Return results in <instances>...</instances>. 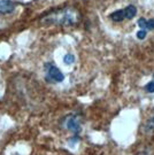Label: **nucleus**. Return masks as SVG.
Returning a JSON list of instances; mask_svg holds the SVG:
<instances>
[{"label": "nucleus", "instance_id": "f257e3e1", "mask_svg": "<svg viewBox=\"0 0 154 155\" xmlns=\"http://www.w3.org/2000/svg\"><path fill=\"white\" fill-rule=\"evenodd\" d=\"M81 18L79 13L75 8H62L59 11H54L50 13L47 16L43 18V22L47 24H55V25H62V27H72L78 23Z\"/></svg>", "mask_w": 154, "mask_h": 155}, {"label": "nucleus", "instance_id": "f03ea898", "mask_svg": "<svg viewBox=\"0 0 154 155\" xmlns=\"http://www.w3.org/2000/svg\"><path fill=\"white\" fill-rule=\"evenodd\" d=\"M45 70V79L50 83H61L65 81V75L62 74L60 69L53 63H46L44 66Z\"/></svg>", "mask_w": 154, "mask_h": 155}, {"label": "nucleus", "instance_id": "7ed1b4c3", "mask_svg": "<svg viewBox=\"0 0 154 155\" xmlns=\"http://www.w3.org/2000/svg\"><path fill=\"white\" fill-rule=\"evenodd\" d=\"M63 125H65L67 130H69L72 133H75V136H77L78 133L81 132V120L75 114L68 115L63 120Z\"/></svg>", "mask_w": 154, "mask_h": 155}, {"label": "nucleus", "instance_id": "20e7f679", "mask_svg": "<svg viewBox=\"0 0 154 155\" xmlns=\"http://www.w3.org/2000/svg\"><path fill=\"white\" fill-rule=\"evenodd\" d=\"M16 4L13 0H0V15H7L14 12Z\"/></svg>", "mask_w": 154, "mask_h": 155}, {"label": "nucleus", "instance_id": "39448f33", "mask_svg": "<svg viewBox=\"0 0 154 155\" xmlns=\"http://www.w3.org/2000/svg\"><path fill=\"white\" fill-rule=\"evenodd\" d=\"M109 18L114 22H121L126 18V14H124V8L123 9H119V11L113 12L109 15Z\"/></svg>", "mask_w": 154, "mask_h": 155}, {"label": "nucleus", "instance_id": "423d86ee", "mask_svg": "<svg viewBox=\"0 0 154 155\" xmlns=\"http://www.w3.org/2000/svg\"><path fill=\"white\" fill-rule=\"evenodd\" d=\"M124 14H126V18H127V20L133 18V17L136 16V14H137V8H136V6H133V5L127 6V7L124 8Z\"/></svg>", "mask_w": 154, "mask_h": 155}, {"label": "nucleus", "instance_id": "0eeeda50", "mask_svg": "<svg viewBox=\"0 0 154 155\" xmlns=\"http://www.w3.org/2000/svg\"><path fill=\"white\" fill-rule=\"evenodd\" d=\"M152 130H154V115L149 118L147 123H146V125H145V131L149 132V131H152Z\"/></svg>", "mask_w": 154, "mask_h": 155}, {"label": "nucleus", "instance_id": "6e6552de", "mask_svg": "<svg viewBox=\"0 0 154 155\" xmlns=\"http://www.w3.org/2000/svg\"><path fill=\"white\" fill-rule=\"evenodd\" d=\"M63 62L66 64H72L75 62V56L72 55V54H66L65 58H63Z\"/></svg>", "mask_w": 154, "mask_h": 155}, {"label": "nucleus", "instance_id": "1a4fd4ad", "mask_svg": "<svg viewBox=\"0 0 154 155\" xmlns=\"http://www.w3.org/2000/svg\"><path fill=\"white\" fill-rule=\"evenodd\" d=\"M145 90H146V92H149V93H153L154 92V76H153V79H152L149 84H146Z\"/></svg>", "mask_w": 154, "mask_h": 155}, {"label": "nucleus", "instance_id": "9d476101", "mask_svg": "<svg viewBox=\"0 0 154 155\" xmlns=\"http://www.w3.org/2000/svg\"><path fill=\"white\" fill-rule=\"evenodd\" d=\"M146 31H147V30H143V29H140V30L137 32V38L140 39V40H143V39L146 37V33H147Z\"/></svg>", "mask_w": 154, "mask_h": 155}, {"label": "nucleus", "instance_id": "9b49d317", "mask_svg": "<svg viewBox=\"0 0 154 155\" xmlns=\"http://www.w3.org/2000/svg\"><path fill=\"white\" fill-rule=\"evenodd\" d=\"M146 30H154V18L147 20V22H146Z\"/></svg>", "mask_w": 154, "mask_h": 155}]
</instances>
